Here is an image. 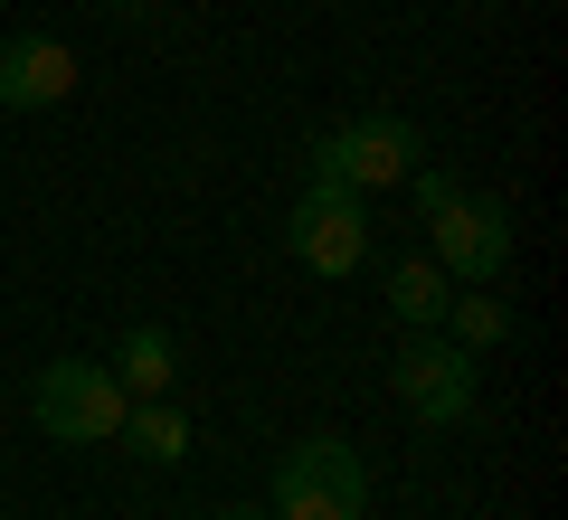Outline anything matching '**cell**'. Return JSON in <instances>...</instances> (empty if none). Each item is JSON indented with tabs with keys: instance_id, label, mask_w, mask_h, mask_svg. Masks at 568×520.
I'll return each instance as SVG.
<instances>
[{
	"instance_id": "obj_1",
	"label": "cell",
	"mask_w": 568,
	"mask_h": 520,
	"mask_svg": "<svg viewBox=\"0 0 568 520\" xmlns=\"http://www.w3.org/2000/svg\"><path fill=\"white\" fill-rule=\"evenodd\" d=\"M123 407H133L123 379L95 369V360H48L39 388H29V417H39V436H58V445H114Z\"/></svg>"
},
{
	"instance_id": "obj_2",
	"label": "cell",
	"mask_w": 568,
	"mask_h": 520,
	"mask_svg": "<svg viewBox=\"0 0 568 520\" xmlns=\"http://www.w3.org/2000/svg\"><path fill=\"white\" fill-rule=\"evenodd\" d=\"M284 246H294V265L323 275V284L361 275V265H369V208H361V190L304 181V200L284 208Z\"/></svg>"
},
{
	"instance_id": "obj_3",
	"label": "cell",
	"mask_w": 568,
	"mask_h": 520,
	"mask_svg": "<svg viewBox=\"0 0 568 520\" xmlns=\"http://www.w3.org/2000/svg\"><path fill=\"white\" fill-rule=\"evenodd\" d=\"M417 152H426V133L407 114H361L342 133H323L304 161H313V181H332V190H388V181L417 171Z\"/></svg>"
},
{
	"instance_id": "obj_4",
	"label": "cell",
	"mask_w": 568,
	"mask_h": 520,
	"mask_svg": "<svg viewBox=\"0 0 568 520\" xmlns=\"http://www.w3.org/2000/svg\"><path fill=\"white\" fill-rule=\"evenodd\" d=\"M388 379H398V407L417 426H465L474 417V350L446 340V332H407Z\"/></svg>"
},
{
	"instance_id": "obj_5",
	"label": "cell",
	"mask_w": 568,
	"mask_h": 520,
	"mask_svg": "<svg viewBox=\"0 0 568 520\" xmlns=\"http://www.w3.org/2000/svg\"><path fill=\"white\" fill-rule=\"evenodd\" d=\"M426 227H436V265H446V284H493L511 265V208L503 200H474V190H465V200H446Z\"/></svg>"
},
{
	"instance_id": "obj_6",
	"label": "cell",
	"mask_w": 568,
	"mask_h": 520,
	"mask_svg": "<svg viewBox=\"0 0 568 520\" xmlns=\"http://www.w3.org/2000/svg\"><path fill=\"white\" fill-rule=\"evenodd\" d=\"M67 95H77V58H67L58 39L29 29V39L0 48V104H10V114H48V104H67Z\"/></svg>"
},
{
	"instance_id": "obj_7",
	"label": "cell",
	"mask_w": 568,
	"mask_h": 520,
	"mask_svg": "<svg viewBox=\"0 0 568 520\" xmlns=\"http://www.w3.org/2000/svg\"><path fill=\"white\" fill-rule=\"evenodd\" d=\"M275 473H284V482H313V492H323V501H342L351 520H361V511H369V492H379L351 436H304V445H284V463H275Z\"/></svg>"
},
{
	"instance_id": "obj_8",
	"label": "cell",
	"mask_w": 568,
	"mask_h": 520,
	"mask_svg": "<svg viewBox=\"0 0 568 520\" xmlns=\"http://www.w3.org/2000/svg\"><path fill=\"white\" fill-rule=\"evenodd\" d=\"M114 379H123V398H171V379H181V340H171L162 322H133V332L114 340Z\"/></svg>"
},
{
	"instance_id": "obj_9",
	"label": "cell",
	"mask_w": 568,
	"mask_h": 520,
	"mask_svg": "<svg viewBox=\"0 0 568 520\" xmlns=\"http://www.w3.org/2000/svg\"><path fill=\"white\" fill-rule=\"evenodd\" d=\"M446 303H455V284H446V265H436V256H398V265H388V313H398L407 332H436Z\"/></svg>"
},
{
	"instance_id": "obj_10",
	"label": "cell",
	"mask_w": 568,
	"mask_h": 520,
	"mask_svg": "<svg viewBox=\"0 0 568 520\" xmlns=\"http://www.w3.org/2000/svg\"><path fill=\"white\" fill-rule=\"evenodd\" d=\"M123 445H133L142 463H181L190 455V417L162 407V398H133V407H123Z\"/></svg>"
},
{
	"instance_id": "obj_11",
	"label": "cell",
	"mask_w": 568,
	"mask_h": 520,
	"mask_svg": "<svg viewBox=\"0 0 568 520\" xmlns=\"http://www.w3.org/2000/svg\"><path fill=\"white\" fill-rule=\"evenodd\" d=\"M446 340H465V350H493V340H511V303L493 294V284H465V294L446 303V322H436Z\"/></svg>"
},
{
	"instance_id": "obj_12",
	"label": "cell",
	"mask_w": 568,
	"mask_h": 520,
	"mask_svg": "<svg viewBox=\"0 0 568 520\" xmlns=\"http://www.w3.org/2000/svg\"><path fill=\"white\" fill-rule=\"evenodd\" d=\"M265 520H351V511H342V501H323L313 482H284L275 473V511H265Z\"/></svg>"
},
{
	"instance_id": "obj_13",
	"label": "cell",
	"mask_w": 568,
	"mask_h": 520,
	"mask_svg": "<svg viewBox=\"0 0 568 520\" xmlns=\"http://www.w3.org/2000/svg\"><path fill=\"white\" fill-rule=\"evenodd\" d=\"M209 520H265V511H256V501H227V511H209Z\"/></svg>"
}]
</instances>
